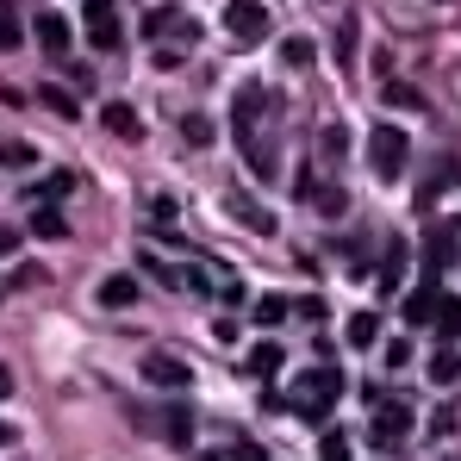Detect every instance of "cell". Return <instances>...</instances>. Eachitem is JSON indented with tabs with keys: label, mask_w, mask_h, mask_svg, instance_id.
<instances>
[{
	"label": "cell",
	"mask_w": 461,
	"mask_h": 461,
	"mask_svg": "<svg viewBox=\"0 0 461 461\" xmlns=\"http://www.w3.org/2000/svg\"><path fill=\"white\" fill-rule=\"evenodd\" d=\"M424 256H430V262H424L430 275L449 268V262H456V230H430V249H424Z\"/></svg>",
	"instance_id": "14"
},
{
	"label": "cell",
	"mask_w": 461,
	"mask_h": 461,
	"mask_svg": "<svg viewBox=\"0 0 461 461\" xmlns=\"http://www.w3.org/2000/svg\"><path fill=\"white\" fill-rule=\"evenodd\" d=\"M181 138H187V144H212V125H206L200 113H187V119H181Z\"/></svg>",
	"instance_id": "26"
},
{
	"label": "cell",
	"mask_w": 461,
	"mask_h": 461,
	"mask_svg": "<svg viewBox=\"0 0 461 461\" xmlns=\"http://www.w3.org/2000/svg\"><path fill=\"white\" fill-rule=\"evenodd\" d=\"M69 194H76V175H69V168H63V175H50V181H44V200H69Z\"/></svg>",
	"instance_id": "28"
},
{
	"label": "cell",
	"mask_w": 461,
	"mask_h": 461,
	"mask_svg": "<svg viewBox=\"0 0 461 461\" xmlns=\"http://www.w3.org/2000/svg\"><path fill=\"white\" fill-rule=\"evenodd\" d=\"M225 32L237 38V44H256V38L268 32V6H262V0H230L225 6Z\"/></svg>",
	"instance_id": "3"
},
{
	"label": "cell",
	"mask_w": 461,
	"mask_h": 461,
	"mask_svg": "<svg viewBox=\"0 0 461 461\" xmlns=\"http://www.w3.org/2000/svg\"><path fill=\"white\" fill-rule=\"evenodd\" d=\"M25 44V25H19V13H0V50H19Z\"/></svg>",
	"instance_id": "23"
},
{
	"label": "cell",
	"mask_w": 461,
	"mask_h": 461,
	"mask_svg": "<svg viewBox=\"0 0 461 461\" xmlns=\"http://www.w3.org/2000/svg\"><path fill=\"white\" fill-rule=\"evenodd\" d=\"M32 237L57 243V237H63V212H57V206H32Z\"/></svg>",
	"instance_id": "16"
},
{
	"label": "cell",
	"mask_w": 461,
	"mask_h": 461,
	"mask_svg": "<svg viewBox=\"0 0 461 461\" xmlns=\"http://www.w3.org/2000/svg\"><path fill=\"white\" fill-rule=\"evenodd\" d=\"M437 337H443V349H456V337H461V300L456 294L437 300Z\"/></svg>",
	"instance_id": "11"
},
{
	"label": "cell",
	"mask_w": 461,
	"mask_h": 461,
	"mask_svg": "<svg viewBox=\"0 0 461 461\" xmlns=\"http://www.w3.org/2000/svg\"><path fill=\"white\" fill-rule=\"evenodd\" d=\"M249 318H256V324H281V318H294V300H281V294H262Z\"/></svg>",
	"instance_id": "17"
},
{
	"label": "cell",
	"mask_w": 461,
	"mask_h": 461,
	"mask_svg": "<svg viewBox=\"0 0 461 461\" xmlns=\"http://www.w3.org/2000/svg\"><path fill=\"white\" fill-rule=\"evenodd\" d=\"M100 119H106V131H113V138H125V144H138V138H144V125H138V106H125V100H113Z\"/></svg>",
	"instance_id": "8"
},
{
	"label": "cell",
	"mask_w": 461,
	"mask_h": 461,
	"mask_svg": "<svg viewBox=\"0 0 461 461\" xmlns=\"http://www.w3.org/2000/svg\"><path fill=\"white\" fill-rule=\"evenodd\" d=\"M405 150H411V144H405L399 125H375V131H368V162H375L381 181H399V175H405Z\"/></svg>",
	"instance_id": "2"
},
{
	"label": "cell",
	"mask_w": 461,
	"mask_h": 461,
	"mask_svg": "<svg viewBox=\"0 0 461 461\" xmlns=\"http://www.w3.org/2000/svg\"><path fill=\"white\" fill-rule=\"evenodd\" d=\"M281 362H287V356H281V343H256L243 368H249L256 381H275V375H281Z\"/></svg>",
	"instance_id": "10"
},
{
	"label": "cell",
	"mask_w": 461,
	"mask_h": 461,
	"mask_svg": "<svg viewBox=\"0 0 461 461\" xmlns=\"http://www.w3.org/2000/svg\"><path fill=\"white\" fill-rule=\"evenodd\" d=\"M125 25H119V6L113 0H87V44L94 50H119Z\"/></svg>",
	"instance_id": "4"
},
{
	"label": "cell",
	"mask_w": 461,
	"mask_h": 461,
	"mask_svg": "<svg viewBox=\"0 0 461 461\" xmlns=\"http://www.w3.org/2000/svg\"><path fill=\"white\" fill-rule=\"evenodd\" d=\"M343 337H349V343H356V349H375V343H381V318H375V312H356V318H349V330H343Z\"/></svg>",
	"instance_id": "13"
},
{
	"label": "cell",
	"mask_w": 461,
	"mask_h": 461,
	"mask_svg": "<svg viewBox=\"0 0 461 461\" xmlns=\"http://www.w3.org/2000/svg\"><path fill=\"white\" fill-rule=\"evenodd\" d=\"M237 461H268V456H262V449H249V443H243V449H237Z\"/></svg>",
	"instance_id": "31"
},
{
	"label": "cell",
	"mask_w": 461,
	"mask_h": 461,
	"mask_svg": "<svg viewBox=\"0 0 461 461\" xmlns=\"http://www.w3.org/2000/svg\"><path fill=\"white\" fill-rule=\"evenodd\" d=\"M437 300H443V294H437L430 281H424L418 294H405V324H411V330H424V324H437Z\"/></svg>",
	"instance_id": "7"
},
{
	"label": "cell",
	"mask_w": 461,
	"mask_h": 461,
	"mask_svg": "<svg viewBox=\"0 0 461 461\" xmlns=\"http://www.w3.org/2000/svg\"><path fill=\"white\" fill-rule=\"evenodd\" d=\"M138 300V275H106L100 281V306H131Z\"/></svg>",
	"instance_id": "12"
},
{
	"label": "cell",
	"mask_w": 461,
	"mask_h": 461,
	"mask_svg": "<svg viewBox=\"0 0 461 461\" xmlns=\"http://www.w3.org/2000/svg\"><path fill=\"white\" fill-rule=\"evenodd\" d=\"M0 443H13V430H6V418H0Z\"/></svg>",
	"instance_id": "33"
},
{
	"label": "cell",
	"mask_w": 461,
	"mask_h": 461,
	"mask_svg": "<svg viewBox=\"0 0 461 461\" xmlns=\"http://www.w3.org/2000/svg\"><path fill=\"white\" fill-rule=\"evenodd\" d=\"M405 430H411V411H405V405H386L381 418L368 424V443H375V449H399Z\"/></svg>",
	"instance_id": "5"
},
{
	"label": "cell",
	"mask_w": 461,
	"mask_h": 461,
	"mask_svg": "<svg viewBox=\"0 0 461 461\" xmlns=\"http://www.w3.org/2000/svg\"><path fill=\"white\" fill-rule=\"evenodd\" d=\"M337 393H343V375H337L330 362H318L306 381L294 386V405H287V411H294V418H306V424H324V411L337 405Z\"/></svg>",
	"instance_id": "1"
},
{
	"label": "cell",
	"mask_w": 461,
	"mask_h": 461,
	"mask_svg": "<svg viewBox=\"0 0 461 461\" xmlns=\"http://www.w3.org/2000/svg\"><path fill=\"white\" fill-rule=\"evenodd\" d=\"M230 212H237V219H243V225H249V230H262V237L275 230V219H268V212H256L249 200H230Z\"/></svg>",
	"instance_id": "20"
},
{
	"label": "cell",
	"mask_w": 461,
	"mask_h": 461,
	"mask_svg": "<svg viewBox=\"0 0 461 461\" xmlns=\"http://www.w3.org/2000/svg\"><path fill=\"white\" fill-rule=\"evenodd\" d=\"M318 461H349V437H343V430H324V443H318Z\"/></svg>",
	"instance_id": "21"
},
{
	"label": "cell",
	"mask_w": 461,
	"mask_h": 461,
	"mask_svg": "<svg viewBox=\"0 0 461 461\" xmlns=\"http://www.w3.org/2000/svg\"><path fill=\"white\" fill-rule=\"evenodd\" d=\"M150 212H156V225H162V230H175V200H156Z\"/></svg>",
	"instance_id": "29"
},
{
	"label": "cell",
	"mask_w": 461,
	"mask_h": 461,
	"mask_svg": "<svg viewBox=\"0 0 461 461\" xmlns=\"http://www.w3.org/2000/svg\"><path fill=\"white\" fill-rule=\"evenodd\" d=\"M386 100H393V106H411V113L424 106V100H418V87H405V81H386Z\"/></svg>",
	"instance_id": "27"
},
{
	"label": "cell",
	"mask_w": 461,
	"mask_h": 461,
	"mask_svg": "<svg viewBox=\"0 0 461 461\" xmlns=\"http://www.w3.org/2000/svg\"><path fill=\"white\" fill-rule=\"evenodd\" d=\"M162 430H168L175 449H187V443H194V411H187V405H168V424H162Z\"/></svg>",
	"instance_id": "15"
},
{
	"label": "cell",
	"mask_w": 461,
	"mask_h": 461,
	"mask_svg": "<svg viewBox=\"0 0 461 461\" xmlns=\"http://www.w3.org/2000/svg\"><path fill=\"white\" fill-rule=\"evenodd\" d=\"M38 100H44V106H50L57 119H76V100H69L63 87H38Z\"/></svg>",
	"instance_id": "22"
},
{
	"label": "cell",
	"mask_w": 461,
	"mask_h": 461,
	"mask_svg": "<svg viewBox=\"0 0 461 461\" xmlns=\"http://www.w3.org/2000/svg\"><path fill=\"white\" fill-rule=\"evenodd\" d=\"M6 393H13V375H6V368H0V399H6Z\"/></svg>",
	"instance_id": "32"
},
{
	"label": "cell",
	"mask_w": 461,
	"mask_h": 461,
	"mask_svg": "<svg viewBox=\"0 0 461 461\" xmlns=\"http://www.w3.org/2000/svg\"><path fill=\"white\" fill-rule=\"evenodd\" d=\"M399 256H405V243H386V268H381V294L399 287Z\"/></svg>",
	"instance_id": "24"
},
{
	"label": "cell",
	"mask_w": 461,
	"mask_h": 461,
	"mask_svg": "<svg viewBox=\"0 0 461 461\" xmlns=\"http://www.w3.org/2000/svg\"><path fill=\"white\" fill-rule=\"evenodd\" d=\"M281 63L306 69V63H312V38H281Z\"/></svg>",
	"instance_id": "19"
},
{
	"label": "cell",
	"mask_w": 461,
	"mask_h": 461,
	"mask_svg": "<svg viewBox=\"0 0 461 461\" xmlns=\"http://www.w3.org/2000/svg\"><path fill=\"white\" fill-rule=\"evenodd\" d=\"M38 44H44L50 57H63V50H69V19H63V13H38Z\"/></svg>",
	"instance_id": "9"
},
{
	"label": "cell",
	"mask_w": 461,
	"mask_h": 461,
	"mask_svg": "<svg viewBox=\"0 0 461 461\" xmlns=\"http://www.w3.org/2000/svg\"><path fill=\"white\" fill-rule=\"evenodd\" d=\"M0 162H6V168H19V175H25V168H32V162H38V150H32V144H6V150H0Z\"/></svg>",
	"instance_id": "25"
},
{
	"label": "cell",
	"mask_w": 461,
	"mask_h": 461,
	"mask_svg": "<svg viewBox=\"0 0 461 461\" xmlns=\"http://www.w3.org/2000/svg\"><path fill=\"white\" fill-rule=\"evenodd\" d=\"M456 375H461V356H456V349H437V356H430V381L449 386Z\"/></svg>",
	"instance_id": "18"
},
{
	"label": "cell",
	"mask_w": 461,
	"mask_h": 461,
	"mask_svg": "<svg viewBox=\"0 0 461 461\" xmlns=\"http://www.w3.org/2000/svg\"><path fill=\"white\" fill-rule=\"evenodd\" d=\"M294 312H300L306 324H318V318H324V300H300V306H294Z\"/></svg>",
	"instance_id": "30"
},
{
	"label": "cell",
	"mask_w": 461,
	"mask_h": 461,
	"mask_svg": "<svg viewBox=\"0 0 461 461\" xmlns=\"http://www.w3.org/2000/svg\"><path fill=\"white\" fill-rule=\"evenodd\" d=\"M144 381H150V386H187V381H194V368H187L181 356H150V362H144Z\"/></svg>",
	"instance_id": "6"
}]
</instances>
